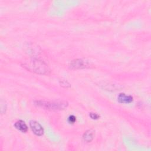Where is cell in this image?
<instances>
[{
    "label": "cell",
    "mask_w": 151,
    "mask_h": 151,
    "mask_svg": "<svg viewBox=\"0 0 151 151\" xmlns=\"http://www.w3.org/2000/svg\"><path fill=\"white\" fill-rule=\"evenodd\" d=\"M117 100L121 103H129L133 100V97L132 96H127L124 93H120L117 97Z\"/></svg>",
    "instance_id": "277c9868"
},
{
    "label": "cell",
    "mask_w": 151,
    "mask_h": 151,
    "mask_svg": "<svg viewBox=\"0 0 151 151\" xmlns=\"http://www.w3.org/2000/svg\"><path fill=\"white\" fill-rule=\"evenodd\" d=\"M68 120L70 123H74L76 120V118L74 115H71L68 117Z\"/></svg>",
    "instance_id": "9c48e42d"
},
{
    "label": "cell",
    "mask_w": 151,
    "mask_h": 151,
    "mask_svg": "<svg viewBox=\"0 0 151 151\" xmlns=\"http://www.w3.org/2000/svg\"><path fill=\"white\" fill-rule=\"evenodd\" d=\"M14 126L18 130H20L21 132H22L23 133H25L28 130L27 125L25 124V123L24 121H22L21 120H19L17 121L15 123Z\"/></svg>",
    "instance_id": "8992f818"
},
{
    "label": "cell",
    "mask_w": 151,
    "mask_h": 151,
    "mask_svg": "<svg viewBox=\"0 0 151 151\" xmlns=\"http://www.w3.org/2000/svg\"><path fill=\"white\" fill-rule=\"evenodd\" d=\"M86 66V63L81 59L75 60L70 63V67L73 68H83Z\"/></svg>",
    "instance_id": "5b68a950"
},
{
    "label": "cell",
    "mask_w": 151,
    "mask_h": 151,
    "mask_svg": "<svg viewBox=\"0 0 151 151\" xmlns=\"http://www.w3.org/2000/svg\"><path fill=\"white\" fill-rule=\"evenodd\" d=\"M95 133L93 129H89L87 130L83 134V139L86 142H90L94 138Z\"/></svg>",
    "instance_id": "52a82bcc"
},
{
    "label": "cell",
    "mask_w": 151,
    "mask_h": 151,
    "mask_svg": "<svg viewBox=\"0 0 151 151\" xmlns=\"http://www.w3.org/2000/svg\"><path fill=\"white\" fill-rule=\"evenodd\" d=\"M35 104L40 106L45 109L50 110H62L67 107L68 103L66 101H37Z\"/></svg>",
    "instance_id": "6da1fadb"
},
{
    "label": "cell",
    "mask_w": 151,
    "mask_h": 151,
    "mask_svg": "<svg viewBox=\"0 0 151 151\" xmlns=\"http://www.w3.org/2000/svg\"><path fill=\"white\" fill-rule=\"evenodd\" d=\"M89 116L93 119H98L100 117V116L98 114H97L96 113H93V112H90L89 113Z\"/></svg>",
    "instance_id": "ba28073f"
},
{
    "label": "cell",
    "mask_w": 151,
    "mask_h": 151,
    "mask_svg": "<svg viewBox=\"0 0 151 151\" xmlns=\"http://www.w3.org/2000/svg\"><path fill=\"white\" fill-rule=\"evenodd\" d=\"M61 86H64L65 87H68V86H70V84H69V83L67 82V81H65V80H61Z\"/></svg>",
    "instance_id": "30bf717a"
},
{
    "label": "cell",
    "mask_w": 151,
    "mask_h": 151,
    "mask_svg": "<svg viewBox=\"0 0 151 151\" xmlns=\"http://www.w3.org/2000/svg\"><path fill=\"white\" fill-rule=\"evenodd\" d=\"M25 67H27L28 69L37 73L45 74L48 71L47 65L44 62L39 60L31 61L29 63L25 64Z\"/></svg>",
    "instance_id": "7a4b0ae2"
},
{
    "label": "cell",
    "mask_w": 151,
    "mask_h": 151,
    "mask_svg": "<svg viewBox=\"0 0 151 151\" xmlns=\"http://www.w3.org/2000/svg\"><path fill=\"white\" fill-rule=\"evenodd\" d=\"M29 126L33 133L37 136H41L44 133V129L42 126L35 120H31L29 122Z\"/></svg>",
    "instance_id": "3957f363"
}]
</instances>
